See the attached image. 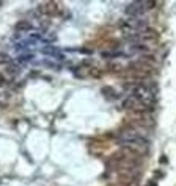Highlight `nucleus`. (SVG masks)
<instances>
[{
	"label": "nucleus",
	"instance_id": "nucleus-1",
	"mask_svg": "<svg viewBox=\"0 0 176 186\" xmlns=\"http://www.w3.org/2000/svg\"><path fill=\"white\" fill-rule=\"evenodd\" d=\"M120 142L124 144L126 147H134V149H142L146 146V139L134 130H124L120 136Z\"/></svg>",
	"mask_w": 176,
	"mask_h": 186
}]
</instances>
